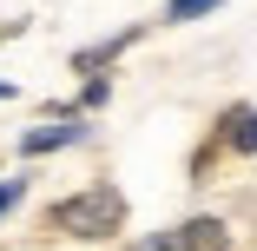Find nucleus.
Wrapping results in <instances>:
<instances>
[{"mask_svg":"<svg viewBox=\"0 0 257 251\" xmlns=\"http://www.w3.org/2000/svg\"><path fill=\"white\" fill-rule=\"evenodd\" d=\"M53 225L73 231V238H119V225H125V192H119V185H86V192H73V198L53 205Z\"/></svg>","mask_w":257,"mask_h":251,"instance_id":"1","label":"nucleus"},{"mask_svg":"<svg viewBox=\"0 0 257 251\" xmlns=\"http://www.w3.org/2000/svg\"><path fill=\"white\" fill-rule=\"evenodd\" d=\"M79 139H86L79 119H66V126H33V132L20 139V152H53V145H79Z\"/></svg>","mask_w":257,"mask_h":251,"instance_id":"2","label":"nucleus"},{"mask_svg":"<svg viewBox=\"0 0 257 251\" xmlns=\"http://www.w3.org/2000/svg\"><path fill=\"white\" fill-rule=\"evenodd\" d=\"M185 238H191V251H224V225L218 218H191Z\"/></svg>","mask_w":257,"mask_h":251,"instance_id":"3","label":"nucleus"},{"mask_svg":"<svg viewBox=\"0 0 257 251\" xmlns=\"http://www.w3.org/2000/svg\"><path fill=\"white\" fill-rule=\"evenodd\" d=\"M132 251H191V238H185V231H152V238H139Z\"/></svg>","mask_w":257,"mask_h":251,"instance_id":"4","label":"nucleus"},{"mask_svg":"<svg viewBox=\"0 0 257 251\" xmlns=\"http://www.w3.org/2000/svg\"><path fill=\"white\" fill-rule=\"evenodd\" d=\"M211 7H224V0H172L165 20H198V14H211Z\"/></svg>","mask_w":257,"mask_h":251,"instance_id":"5","label":"nucleus"},{"mask_svg":"<svg viewBox=\"0 0 257 251\" xmlns=\"http://www.w3.org/2000/svg\"><path fill=\"white\" fill-rule=\"evenodd\" d=\"M237 152H257V113H237V132H231Z\"/></svg>","mask_w":257,"mask_h":251,"instance_id":"6","label":"nucleus"},{"mask_svg":"<svg viewBox=\"0 0 257 251\" xmlns=\"http://www.w3.org/2000/svg\"><path fill=\"white\" fill-rule=\"evenodd\" d=\"M20 198H27V179H7V185H0V218H7Z\"/></svg>","mask_w":257,"mask_h":251,"instance_id":"7","label":"nucleus"},{"mask_svg":"<svg viewBox=\"0 0 257 251\" xmlns=\"http://www.w3.org/2000/svg\"><path fill=\"white\" fill-rule=\"evenodd\" d=\"M7 93H14V86H7V79H0V99H7Z\"/></svg>","mask_w":257,"mask_h":251,"instance_id":"8","label":"nucleus"}]
</instances>
